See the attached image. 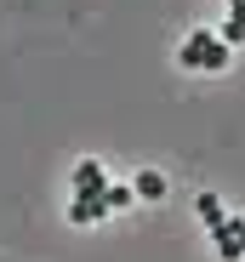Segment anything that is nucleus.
I'll use <instances>...</instances> for the list:
<instances>
[{"mask_svg": "<svg viewBox=\"0 0 245 262\" xmlns=\"http://www.w3.org/2000/svg\"><path fill=\"white\" fill-rule=\"evenodd\" d=\"M228 52H234V46H222V40H217V29H199V34H188V40H183L177 63H183V69H206V74H222V69H228Z\"/></svg>", "mask_w": 245, "mask_h": 262, "instance_id": "1", "label": "nucleus"}, {"mask_svg": "<svg viewBox=\"0 0 245 262\" xmlns=\"http://www.w3.org/2000/svg\"><path fill=\"white\" fill-rule=\"evenodd\" d=\"M69 183H74V194H108V171H103L97 160H80Z\"/></svg>", "mask_w": 245, "mask_h": 262, "instance_id": "2", "label": "nucleus"}, {"mask_svg": "<svg viewBox=\"0 0 245 262\" xmlns=\"http://www.w3.org/2000/svg\"><path fill=\"white\" fill-rule=\"evenodd\" d=\"M108 194H74L69 200V223H97V216H108Z\"/></svg>", "mask_w": 245, "mask_h": 262, "instance_id": "3", "label": "nucleus"}, {"mask_svg": "<svg viewBox=\"0 0 245 262\" xmlns=\"http://www.w3.org/2000/svg\"><path fill=\"white\" fill-rule=\"evenodd\" d=\"M137 200H166V177H160V171H137Z\"/></svg>", "mask_w": 245, "mask_h": 262, "instance_id": "4", "label": "nucleus"}, {"mask_svg": "<svg viewBox=\"0 0 245 262\" xmlns=\"http://www.w3.org/2000/svg\"><path fill=\"white\" fill-rule=\"evenodd\" d=\"M194 211L206 216V228H211V234H217V228L228 223V216H222V200H217V194H199V200H194Z\"/></svg>", "mask_w": 245, "mask_h": 262, "instance_id": "5", "label": "nucleus"}, {"mask_svg": "<svg viewBox=\"0 0 245 262\" xmlns=\"http://www.w3.org/2000/svg\"><path fill=\"white\" fill-rule=\"evenodd\" d=\"M131 200H137V188H126V183H108V205H114V211H126Z\"/></svg>", "mask_w": 245, "mask_h": 262, "instance_id": "6", "label": "nucleus"}, {"mask_svg": "<svg viewBox=\"0 0 245 262\" xmlns=\"http://www.w3.org/2000/svg\"><path fill=\"white\" fill-rule=\"evenodd\" d=\"M228 6H245V0H228Z\"/></svg>", "mask_w": 245, "mask_h": 262, "instance_id": "7", "label": "nucleus"}]
</instances>
